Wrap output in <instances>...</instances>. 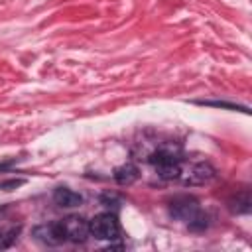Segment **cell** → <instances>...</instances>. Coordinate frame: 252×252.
<instances>
[{
  "instance_id": "cell-1",
  "label": "cell",
  "mask_w": 252,
  "mask_h": 252,
  "mask_svg": "<svg viewBox=\"0 0 252 252\" xmlns=\"http://www.w3.org/2000/svg\"><path fill=\"white\" fill-rule=\"evenodd\" d=\"M144 159L152 165L156 175L163 181H177L185 163L181 148L173 142H159L158 146H154V150L146 154Z\"/></svg>"
},
{
  "instance_id": "cell-2",
  "label": "cell",
  "mask_w": 252,
  "mask_h": 252,
  "mask_svg": "<svg viewBox=\"0 0 252 252\" xmlns=\"http://www.w3.org/2000/svg\"><path fill=\"white\" fill-rule=\"evenodd\" d=\"M167 211L173 219L183 220L193 232H203L211 224L209 215L201 209L199 201L193 195H175L173 199H169Z\"/></svg>"
},
{
  "instance_id": "cell-3",
  "label": "cell",
  "mask_w": 252,
  "mask_h": 252,
  "mask_svg": "<svg viewBox=\"0 0 252 252\" xmlns=\"http://www.w3.org/2000/svg\"><path fill=\"white\" fill-rule=\"evenodd\" d=\"M89 234L96 240L114 242L120 238V224L116 215L112 213H98L89 220Z\"/></svg>"
},
{
  "instance_id": "cell-4",
  "label": "cell",
  "mask_w": 252,
  "mask_h": 252,
  "mask_svg": "<svg viewBox=\"0 0 252 252\" xmlns=\"http://www.w3.org/2000/svg\"><path fill=\"white\" fill-rule=\"evenodd\" d=\"M215 167L209 161H193V163H183L179 183L185 187H195V185H205L215 177Z\"/></svg>"
},
{
  "instance_id": "cell-5",
  "label": "cell",
  "mask_w": 252,
  "mask_h": 252,
  "mask_svg": "<svg viewBox=\"0 0 252 252\" xmlns=\"http://www.w3.org/2000/svg\"><path fill=\"white\" fill-rule=\"evenodd\" d=\"M59 220H61V228H63V234H65L67 242L81 244V242H85L91 236L89 234V220H85L83 217L69 215L65 219H59Z\"/></svg>"
},
{
  "instance_id": "cell-6",
  "label": "cell",
  "mask_w": 252,
  "mask_h": 252,
  "mask_svg": "<svg viewBox=\"0 0 252 252\" xmlns=\"http://www.w3.org/2000/svg\"><path fill=\"white\" fill-rule=\"evenodd\" d=\"M32 234L35 236V240H39L41 244H47V246H61V244L67 242L65 234H63V228H61V220L39 224V226L33 228Z\"/></svg>"
},
{
  "instance_id": "cell-7",
  "label": "cell",
  "mask_w": 252,
  "mask_h": 252,
  "mask_svg": "<svg viewBox=\"0 0 252 252\" xmlns=\"http://www.w3.org/2000/svg\"><path fill=\"white\" fill-rule=\"evenodd\" d=\"M53 201L61 209H73L83 203V195H79L77 191H73L69 187H57L53 191Z\"/></svg>"
},
{
  "instance_id": "cell-8",
  "label": "cell",
  "mask_w": 252,
  "mask_h": 252,
  "mask_svg": "<svg viewBox=\"0 0 252 252\" xmlns=\"http://www.w3.org/2000/svg\"><path fill=\"white\" fill-rule=\"evenodd\" d=\"M226 207L232 215H248L250 209H252V201H250V191L248 189H242L238 193H234L228 201H226Z\"/></svg>"
},
{
  "instance_id": "cell-9",
  "label": "cell",
  "mask_w": 252,
  "mask_h": 252,
  "mask_svg": "<svg viewBox=\"0 0 252 252\" xmlns=\"http://www.w3.org/2000/svg\"><path fill=\"white\" fill-rule=\"evenodd\" d=\"M112 177H114V181L118 185H130V183H134L140 177V171H138V167L134 163H124V165L114 169Z\"/></svg>"
},
{
  "instance_id": "cell-10",
  "label": "cell",
  "mask_w": 252,
  "mask_h": 252,
  "mask_svg": "<svg viewBox=\"0 0 252 252\" xmlns=\"http://www.w3.org/2000/svg\"><path fill=\"white\" fill-rule=\"evenodd\" d=\"M195 104L215 106V108H226V110H242V112L248 114V108L246 106H240V104H234V102H226V100H195Z\"/></svg>"
},
{
  "instance_id": "cell-11",
  "label": "cell",
  "mask_w": 252,
  "mask_h": 252,
  "mask_svg": "<svg viewBox=\"0 0 252 252\" xmlns=\"http://www.w3.org/2000/svg\"><path fill=\"white\" fill-rule=\"evenodd\" d=\"M18 232H20V226H12V228H8V230H0V250L10 248V246L16 242Z\"/></svg>"
}]
</instances>
